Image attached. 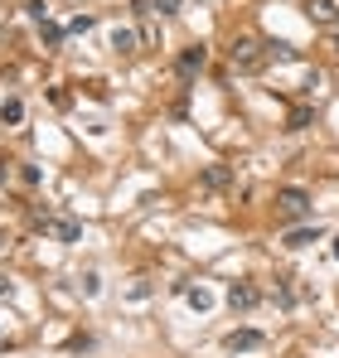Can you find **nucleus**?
<instances>
[{
  "label": "nucleus",
  "instance_id": "nucleus-8",
  "mask_svg": "<svg viewBox=\"0 0 339 358\" xmlns=\"http://www.w3.org/2000/svg\"><path fill=\"white\" fill-rule=\"evenodd\" d=\"M184 300H189V310H199V315H209V310H214V290H209V286H189V290H184Z\"/></svg>",
  "mask_w": 339,
  "mask_h": 358
},
{
  "label": "nucleus",
  "instance_id": "nucleus-17",
  "mask_svg": "<svg viewBox=\"0 0 339 358\" xmlns=\"http://www.w3.org/2000/svg\"><path fill=\"white\" fill-rule=\"evenodd\" d=\"M306 126H310V107H296L291 111V131H306Z\"/></svg>",
  "mask_w": 339,
  "mask_h": 358
},
{
  "label": "nucleus",
  "instance_id": "nucleus-3",
  "mask_svg": "<svg viewBox=\"0 0 339 358\" xmlns=\"http://www.w3.org/2000/svg\"><path fill=\"white\" fill-rule=\"evenodd\" d=\"M228 305H232V310H257V305H262V290H257L252 281H232V286H228Z\"/></svg>",
  "mask_w": 339,
  "mask_h": 358
},
{
  "label": "nucleus",
  "instance_id": "nucleus-4",
  "mask_svg": "<svg viewBox=\"0 0 339 358\" xmlns=\"http://www.w3.org/2000/svg\"><path fill=\"white\" fill-rule=\"evenodd\" d=\"M39 223H44L58 242H78V238H83V228H78L73 218H49V213H39Z\"/></svg>",
  "mask_w": 339,
  "mask_h": 358
},
{
  "label": "nucleus",
  "instance_id": "nucleus-13",
  "mask_svg": "<svg viewBox=\"0 0 339 358\" xmlns=\"http://www.w3.org/2000/svg\"><path fill=\"white\" fill-rule=\"evenodd\" d=\"M39 34H44V44H49V49H58V44H63V29H58L54 20H44V24H39Z\"/></svg>",
  "mask_w": 339,
  "mask_h": 358
},
{
  "label": "nucleus",
  "instance_id": "nucleus-10",
  "mask_svg": "<svg viewBox=\"0 0 339 358\" xmlns=\"http://www.w3.org/2000/svg\"><path fill=\"white\" fill-rule=\"evenodd\" d=\"M112 49H116V54H136V34L116 24V29H112Z\"/></svg>",
  "mask_w": 339,
  "mask_h": 358
},
{
  "label": "nucleus",
  "instance_id": "nucleus-14",
  "mask_svg": "<svg viewBox=\"0 0 339 358\" xmlns=\"http://www.w3.org/2000/svg\"><path fill=\"white\" fill-rule=\"evenodd\" d=\"M223 184H228L223 165H209V170H204V189H223Z\"/></svg>",
  "mask_w": 339,
  "mask_h": 358
},
{
  "label": "nucleus",
  "instance_id": "nucleus-21",
  "mask_svg": "<svg viewBox=\"0 0 339 358\" xmlns=\"http://www.w3.org/2000/svg\"><path fill=\"white\" fill-rule=\"evenodd\" d=\"M5 179H10V170H5V165H0V184H5Z\"/></svg>",
  "mask_w": 339,
  "mask_h": 358
},
{
  "label": "nucleus",
  "instance_id": "nucleus-5",
  "mask_svg": "<svg viewBox=\"0 0 339 358\" xmlns=\"http://www.w3.org/2000/svg\"><path fill=\"white\" fill-rule=\"evenodd\" d=\"M223 349L228 354H252V349H262V334L257 329H232L223 339Z\"/></svg>",
  "mask_w": 339,
  "mask_h": 358
},
{
  "label": "nucleus",
  "instance_id": "nucleus-16",
  "mask_svg": "<svg viewBox=\"0 0 339 358\" xmlns=\"http://www.w3.org/2000/svg\"><path fill=\"white\" fill-rule=\"evenodd\" d=\"M267 59H281V63H291V59H296V49H291V44H267Z\"/></svg>",
  "mask_w": 339,
  "mask_h": 358
},
{
  "label": "nucleus",
  "instance_id": "nucleus-22",
  "mask_svg": "<svg viewBox=\"0 0 339 358\" xmlns=\"http://www.w3.org/2000/svg\"><path fill=\"white\" fill-rule=\"evenodd\" d=\"M330 44H335V49H339V34H335V39H330Z\"/></svg>",
  "mask_w": 339,
  "mask_h": 358
},
{
  "label": "nucleus",
  "instance_id": "nucleus-11",
  "mask_svg": "<svg viewBox=\"0 0 339 358\" xmlns=\"http://www.w3.org/2000/svg\"><path fill=\"white\" fill-rule=\"evenodd\" d=\"M335 0H306V10H310V20H320V24H330L335 20V10H330Z\"/></svg>",
  "mask_w": 339,
  "mask_h": 358
},
{
  "label": "nucleus",
  "instance_id": "nucleus-15",
  "mask_svg": "<svg viewBox=\"0 0 339 358\" xmlns=\"http://www.w3.org/2000/svg\"><path fill=\"white\" fill-rule=\"evenodd\" d=\"M24 15H29L34 24H44V20H49V5H44V0H29V5H24Z\"/></svg>",
  "mask_w": 339,
  "mask_h": 358
},
{
  "label": "nucleus",
  "instance_id": "nucleus-12",
  "mask_svg": "<svg viewBox=\"0 0 339 358\" xmlns=\"http://www.w3.org/2000/svg\"><path fill=\"white\" fill-rule=\"evenodd\" d=\"M276 300H281V305H286V310H291V305H296V300H301V290H296V286H291V276H281V286H276Z\"/></svg>",
  "mask_w": 339,
  "mask_h": 358
},
{
  "label": "nucleus",
  "instance_id": "nucleus-18",
  "mask_svg": "<svg viewBox=\"0 0 339 358\" xmlns=\"http://www.w3.org/2000/svg\"><path fill=\"white\" fill-rule=\"evenodd\" d=\"M68 29H73V34H88V29H93V15H78V20H73Z\"/></svg>",
  "mask_w": 339,
  "mask_h": 358
},
{
  "label": "nucleus",
  "instance_id": "nucleus-20",
  "mask_svg": "<svg viewBox=\"0 0 339 358\" xmlns=\"http://www.w3.org/2000/svg\"><path fill=\"white\" fill-rule=\"evenodd\" d=\"M5 295H10V281H5V276H0V300H5Z\"/></svg>",
  "mask_w": 339,
  "mask_h": 358
},
{
  "label": "nucleus",
  "instance_id": "nucleus-2",
  "mask_svg": "<svg viewBox=\"0 0 339 358\" xmlns=\"http://www.w3.org/2000/svg\"><path fill=\"white\" fill-rule=\"evenodd\" d=\"M276 213H281L286 223L310 218V194H306V189H281V194H276Z\"/></svg>",
  "mask_w": 339,
  "mask_h": 358
},
{
  "label": "nucleus",
  "instance_id": "nucleus-9",
  "mask_svg": "<svg viewBox=\"0 0 339 358\" xmlns=\"http://www.w3.org/2000/svg\"><path fill=\"white\" fill-rule=\"evenodd\" d=\"M0 121H5V126H19V121H24V102H19V97H5V102H0Z\"/></svg>",
  "mask_w": 339,
  "mask_h": 358
},
{
  "label": "nucleus",
  "instance_id": "nucleus-23",
  "mask_svg": "<svg viewBox=\"0 0 339 358\" xmlns=\"http://www.w3.org/2000/svg\"><path fill=\"white\" fill-rule=\"evenodd\" d=\"M0 339H5V325H0Z\"/></svg>",
  "mask_w": 339,
  "mask_h": 358
},
{
  "label": "nucleus",
  "instance_id": "nucleus-7",
  "mask_svg": "<svg viewBox=\"0 0 339 358\" xmlns=\"http://www.w3.org/2000/svg\"><path fill=\"white\" fill-rule=\"evenodd\" d=\"M320 238H325L320 228H291V233H286V247L301 252V247H310V242H320Z\"/></svg>",
  "mask_w": 339,
  "mask_h": 358
},
{
  "label": "nucleus",
  "instance_id": "nucleus-1",
  "mask_svg": "<svg viewBox=\"0 0 339 358\" xmlns=\"http://www.w3.org/2000/svg\"><path fill=\"white\" fill-rule=\"evenodd\" d=\"M262 63H267V44H257V39H237L232 44V68L237 73H262Z\"/></svg>",
  "mask_w": 339,
  "mask_h": 358
},
{
  "label": "nucleus",
  "instance_id": "nucleus-6",
  "mask_svg": "<svg viewBox=\"0 0 339 358\" xmlns=\"http://www.w3.org/2000/svg\"><path fill=\"white\" fill-rule=\"evenodd\" d=\"M204 63H209V49H204V44L184 49V54H180V78H194V73H199Z\"/></svg>",
  "mask_w": 339,
  "mask_h": 358
},
{
  "label": "nucleus",
  "instance_id": "nucleus-19",
  "mask_svg": "<svg viewBox=\"0 0 339 358\" xmlns=\"http://www.w3.org/2000/svg\"><path fill=\"white\" fill-rule=\"evenodd\" d=\"M150 10H160V15H175V10H180V0H150Z\"/></svg>",
  "mask_w": 339,
  "mask_h": 358
}]
</instances>
